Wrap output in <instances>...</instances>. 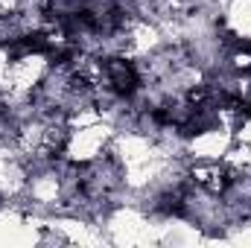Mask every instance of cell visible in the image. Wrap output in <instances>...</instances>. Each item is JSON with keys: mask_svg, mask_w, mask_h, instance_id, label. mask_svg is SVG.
Returning <instances> with one entry per match:
<instances>
[{"mask_svg": "<svg viewBox=\"0 0 251 248\" xmlns=\"http://www.w3.org/2000/svg\"><path fill=\"white\" fill-rule=\"evenodd\" d=\"M231 143H234V134L228 128H222V125L193 131L187 137L190 161H222Z\"/></svg>", "mask_w": 251, "mask_h": 248, "instance_id": "cell-1", "label": "cell"}]
</instances>
